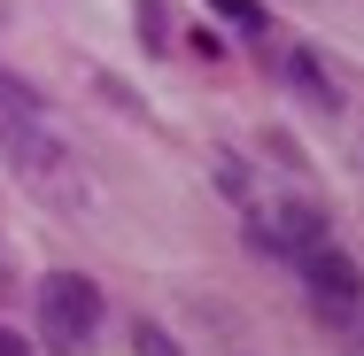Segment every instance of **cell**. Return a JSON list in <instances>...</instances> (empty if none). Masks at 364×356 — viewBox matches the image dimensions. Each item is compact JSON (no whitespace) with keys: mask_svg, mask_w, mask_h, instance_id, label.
Here are the masks:
<instances>
[{"mask_svg":"<svg viewBox=\"0 0 364 356\" xmlns=\"http://www.w3.org/2000/svg\"><path fill=\"white\" fill-rule=\"evenodd\" d=\"M140 39L155 47V55L171 47V8H163V0H140Z\"/></svg>","mask_w":364,"mask_h":356,"instance_id":"52a82bcc","label":"cell"},{"mask_svg":"<svg viewBox=\"0 0 364 356\" xmlns=\"http://www.w3.org/2000/svg\"><path fill=\"white\" fill-rule=\"evenodd\" d=\"M132 356H186V349H178V333H171L163 318H140V325H132Z\"/></svg>","mask_w":364,"mask_h":356,"instance_id":"8992f818","label":"cell"},{"mask_svg":"<svg viewBox=\"0 0 364 356\" xmlns=\"http://www.w3.org/2000/svg\"><path fill=\"white\" fill-rule=\"evenodd\" d=\"M39 325H47V349L77 356L101 333V286L85 279V271H47L39 279Z\"/></svg>","mask_w":364,"mask_h":356,"instance_id":"6da1fadb","label":"cell"},{"mask_svg":"<svg viewBox=\"0 0 364 356\" xmlns=\"http://www.w3.org/2000/svg\"><path fill=\"white\" fill-rule=\"evenodd\" d=\"M248 248H256V256H287V240L272 232V217H256V225H248Z\"/></svg>","mask_w":364,"mask_h":356,"instance_id":"30bf717a","label":"cell"},{"mask_svg":"<svg viewBox=\"0 0 364 356\" xmlns=\"http://www.w3.org/2000/svg\"><path fill=\"white\" fill-rule=\"evenodd\" d=\"M0 356H31V341H23L16 325H0Z\"/></svg>","mask_w":364,"mask_h":356,"instance_id":"7c38bea8","label":"cell"},{"mask_svg":"<svg viewBox=\"0 0 364 356\" xmlns=\"http://www.w3.org/2000/svg\"><path fill=\"white\" fill-rule=\"evenodd\" d=\"M272 232L287 240V256H310V248H326V240H333V225H326L318 202H279V210H272Z\"/></svg>","mask_w":364,"mask_h":356,"instance_id":"277c9868","label":"cell"},{"mask_svg":"<svg viewBox=\"0 0 364 356\" xmlns=\"http://www.w3.org/2000/svg\"><path fill=\"white\" fill-rule=\"evenodd\" d=\"M287 85H294V93H302V101H310V109H326V117L341 109V85L326 77V63H318L310 47H294V55H287Z\"/></svg>","mask_w":364,"mask_h":356,"instance_id":"5b68a950","label":"cell"},{"mask_svg":"<svg viewBox=\"0 0 364 356\" xmlns=\"http://www.w3.org/2000/svg\"><path fill=\"white\" fill-rule=\"evenodd\" d=\"M23 132H47V101H39L31 77H16L8 63H0V147L23 140Z\"/></svg>","mask_w":364,"mask_h":356,"instance_id":"3957f363","label":"cell"},{"mask_svg":"<svg viewBox=\"0 0 364 356\" xmlns=\"http://www.w3.org/2000/svg\"><path fill=\"white\" fill-rule=\"evenodd\" d=\"M186 55H202V63H218V55H225V39H218V31H202V23H194V31H186Z\"/></svg>","mask_w":364,"mask_h":356,"instance_id":"8fae6325","label":"cell"},{"mask_svg":"<svg viewBox=\"0 0 364 356\" xmlns=\"http://www.w3.org/2000/svg\"><path fill=\"white\" fill-rule=\"evenodd\" d=\"M218 16H232V23H248V31H264V0H210Z\"/></svg>","mask_w":364,"mask_h":356,"instance_id":"9c48e42d","label":"cell"},{"mask_svg":"<svg viewBox=\"0 0 364 356\" xmlns=\"http://www.w3.org/2000/svg\"><path fill=\"white\" fill-rule=\"evenodd\" d=\"M302 279H310V310H318L326 325H341V333H349V325L364 318V279H357V264H349L333 240L302 256Z\"/></svg>","mask_w":364,"mask_h":356,"instance_id":"7a4b0ae2","label":"cell"},{"mask_svg":"<svg viewBox=\"0 0 364 356\" xmlns=\"http://www.w3.org/2000/svg\"><path fill=\"white\" fill-rule=\"evenodd\" d=\"M218 186L232 194V202H248V194H256V186H248V163H240V155H218Z\"/></svg>","mask_w":364,"mask_h":356,"instance_id":"ba28073f","label":"cell"},{"mask_svg":"<svg viewBox=\"0 0 364 356\" xmlns=\"http://www.w3.org/2000/svg\"><path fill=\"white\" fill-rule=\"evenodd\" d=\"M0 302H16V279H8V271H0Z\"/></svg>","mask_w":364,"mask_h":356,"instance_id":"4fadbf2b","label":"cell"}]
</instances>
